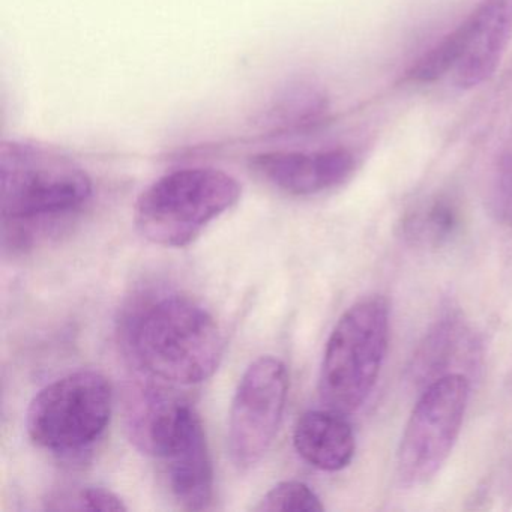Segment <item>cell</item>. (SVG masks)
<instances>
[{
    "instance_id": "277c9868",
    "label": "cell",
    "mask_w": 512,
    "mask_h": 512,
    "mask_svg": "<svg viewBox=\"0 0 512 512\" xmlns=\"http://www.w3.org/2000/svg\"><path fill=\"white\" fill-rule=\"evenodd\" d=\"M140 451L161 461L173 500L203 511L214 497V469L200 416L185 398L164 395L143 413L136 433Z\"/></svg>"
},
{
    "instance_id": "5b68a950",
    "label": "cell",
    "mask_w": 512,
    "mask_h": 512,
    "mask_svg": "<svg viewBox=\"0 0 512 512\" xmlns=\"http://www.w3.org/2000/svg\"><path fill=\"white\" fill-rule=\"evenodd\" d=\"M389 341V307L370 296L350 307L326 343L320 367L323 404L335 412H356L376 386Z\"/></svg>"
},
{
    "instance_id": "5bb4252c",
    "label": "cell",
    "mask_w": 512,
    "mask_h": 512,
    "mask_svg": "<svg viewBox=\"0 0 512 512\" xmlns=\"http://www.w3.org/2000/svg\"><path fill=\"white\" fill-rule=\"evenodd\" d=\"M464 38H466V26L463 22L412 65V68L407 71V82L433 83L442 79L449 71H454L463 53Z\"/></svg>"
},
{
    "instance_id": "6da1fadb",
    "label": "cell",
    "mask_w": 512,
    "mask_h": 512,
    "mask_svg": "<svg viewBox=\"0 0 512 512\" xmlns=\"http://www.w3.org/2000/svg\"><path fill=\"white\" fill-rule=\"evenodd\" d=\"M127 341L146 373L172 385L208 380L220 367L224 338L211 313L181 293H160L128 317Z\"/></svg>"
},
{
    "instance_id": "4fadbf2b",
    "label": "cell",
    "mask_w": 512,
    "mask_h": 512,
    "mask_svg": "<svg viewBox=\"0 0 512 512\" xmlns=\"http://www.w3.org/2000/svg\"><path fill=\"white\" fill-rule=\"evenodd\" d=\"M461 229V211L449 197L427 200L404 221L407 238L428 247H440L451 241Z\"/></svg>"
},
{
    "instance_id": "9c48e42d",
    "label": "cell",
    "mask_w": 512,
    "mask_h": 512,
    "mask_svg": "<svg viewBox=\"0 0 512 512\" xmlns=\"http://www.w3.org/2000/svg\"><path fill=\"white\" fill-rule=\"evenodd\" d=\"M254 172L272 187L292 196H313L344 184L356 169L349 149L316 152L278 151L257 155Z\"/></svg>"
},
{
    "instance_id": "e0dca14e",
    "label": "cell",
    "mask_w": 512,
    "mask_h": 512,
    "mask_svg": "<svg viewBox=\"0 0 512 512\" xmlns=\"http://www.w3.org/2000/svg\"><path fill=\"white\" fill-rule=\"evenodd\" d=\"M80 509L88 511L119 512L128 511L124 500L103 487H86L79 493Z\"/></svg>"
},
{
    "instance_id": "7c38bea8",
    "label": "cell",
    "mask_w": 512,
    "mask_h": 512,
    "mask_svg": "<svg viewBox=\"0 0 512 512\" xmlns=\"http://www.w3.org/2000/svg\"><path fill=\"white\" fill-rule=\"evenodd\" d=\"M329 98L326 92L310 80H293L274 92L259 124L274 134H295L314 130L326 121Z\"/></svg>"
},
{
    "instance_id": "7a4b0ae2",
    "label": "cell",
    "mask_w": 512,
    "mask_h": 512,
    "mask_svg": "<svg viewBox=\"0 0 512 512\" xmlns=\"http://www.w3.org/2000/svg\"><path fill=\"white\" fill-rule=\"evenodd\" d=\"M92 191L88 172L68 155L38 143H2L0 208L13 235L76 214Z\"/></svg>"
},
{
    "instance_id": "30bf717a",
    "label": "cell",
    "mask_w": 512,
    "mask_h": 512,
    "mask_svg": "<svg viewBox=\"0 0 512 512\" xmlns=\"http://www.w3.org/2000/svg\"><path fill=\"white\" fill-rule=\"evenodd\" d=\"M464 26L466 38L454 76L461 89H473L493 77L511 44L512 0H481Z\"/></svg>"
},
{
    "instance_id": "ac0fdd59",
    "label": "cell",
    "mask_w": 512,
    "mask_h": 512,
    "mask_svg": "<svg viewBox=\"0 0 512 512\" xmlns=\"http://www.w3.org/2000/svg\"><path fill=\"white\" fill-rule=\"evenodd\" d=\"M497 490H499L500 497L506 503V508L512 506V458L508 461L502 472H500L499 481H497Z\"/></svg>"
},
{
    "instance_id": "9a60e30c",
    "label": "cell",
    "mask_w": 512,
    "mask_h": 512,
    "mask_svg": "<svg viewBox=\"0 0 512 512\" xmlns=\"http://www.w3.org/2000/svg\"><path fill=\"white\" fill-rule=\"evenodd\" d=\"M319 496L304 482L284 481L275 485L259 500L256 512H322Z\"/></svg>"
},
{
    "instance_id": "ba28073f",
    "label": "cell",
    "mask_w": 512,
    "mask_h": 512,
    "mask_svg": "<svg viewBox=\"0 0 512 512\" xmlns=\"http://www.w3.org/2000/svg\"><path fill=\"white\" fill-rule=\"evenodd\" d=\"M289 394L286 365L274 356L256 359L236 388L229 419V452L239 470L262 461L283 419Z\"/></svg>"
},
{
    "instance_id": "8fae6325",
    "label": "cell",
    "mask_w": 512,
    "mask_h": 512,
    "mask_svg": "<svg viewBox=\"0 0 512 512\" xmlns=\"http://www.w3.org/2000/svg\"><path fill=\"white\" fill-rule=\"evenodd\" d=\"M298 454L316 469L338 472L355 457L356 440L343 413L335 410H308L299 418L293 433Z\"/></svg>"
},
{
    "instance_id": "2e32d148",
    "label": "cell",
    "mask_w": 512,
    "mask_h": 512,
    "mask_svg": "<svg viewBox=\"0 0 512 512\" xmlns=\"http://www.w3.org/2000/svg\"><path fill=\"white\" fill-rule=\"evenodd\" d=\"M488 203L496 220L512 229V152L503 155L497 163Z\"/></svg>"
},
{
    "instance_id": "8992f818",
    "label": "cell",
    "mask_w": 512,
    "mask_h": 512,
    "mask_svg": "<svg viewBox=\"0 0 512 512\" xmlns=\"http://www.w3.org/2000/svg\"><path fill=\"white\" fill-rule=\"evenodd\" d=\"M112 412L109 379L97 371H76L35 395L26 413V430L40 448L55 454H76L103 436Z\"/></svg>"
},
{
    "instance_id": "3957f363",
    "label": "cell",
    "mask_w": 512,
    "mask_h": 512,
    "mask_svg": "<svg viewBox=\"0 0 512 512\" xmlns=\"http://www.w3.org/2000/svg\"><path fill=\"white\" fill-rule=\"evenodd\" d=\"M241 193V184L223 170H176L140 194L134 221L152 244L187 247L212 221L235 206Z\"/></svg>"
},
{
    "instance_id": "52a82bcc",
    "label": "cell",
    "mask_w": 512,
    "mask_h": 512,
    "mask_svg": "<svg viewBox=\"0 0 512 512\" xmlns=\"http://www.w3.org/2000/svg\"><path fill=\"white\" fill-rule=\"evenodd\" d=\"M469 394V380L460 373L437 377L422 392L398 446L395 475L401 487H421L442 469L460 434Z\"/></svg>"
}]
</instances>
